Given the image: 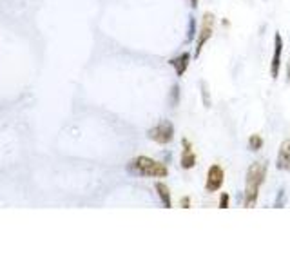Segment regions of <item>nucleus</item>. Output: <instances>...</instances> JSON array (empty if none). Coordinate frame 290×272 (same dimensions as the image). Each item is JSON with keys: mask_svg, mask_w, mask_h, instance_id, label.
<instances>
[{"mask_svg": "<svg viewBox=\"0 0 290 272\" xmlns=\"http://www.w3.org/2000/svg\"><path fill=\"white\" fill-rule=\"evenodd\" d=\"M281 54H283V36L281 33L274 35V53L272 60H270V77H279V67H281Z\"/></svg>", "mask_w": 290, "mask_h": 272, "instance_id": "423d86ee", "label": "nucleus"}, {"mask_svg": "<svg viewBox=\"0 0 290 272\" xmlns=\"http://www.w3.org/2000/svg\"><path fill=\"white\" fill-rule=\"evenodd\" d=\"M169 65L174 69V73H176L178 77H184L190 65V53L185 51V53H180L178 56H172V58L169 60Z\"/></svg>", "mask_w": 290, "mask_h": 272, "instance_id": "0eeeda50", "label": "nucleus"}, {"mask_svg": "<svg viewBox=\"0 0 290 272\" xmlns=\"http://www.w3.org/2000/svg\"><path fill=\"white\" fill-rule=\"evenodd\" d=\"M182 145H184V151H182L180 165H182V169L189 171V169H192V167L196 165V154H194V151H192V145L189 143V140H187V138H184V140H182Z\"/></svg>", "mask_w": 290, "mask_h": 272, "instance_id": "6e6552de", "label": "nucleus"}, {"mask_svg": "<svg viewBox=\"0 0 290 272\" xmlns=\"http://www.w3.org/2000/svg\"><path fill=\"white\" fill-rule=\"evenodd\" d=\"M198 36V22L196 18L190 15L189 20H187V33H185V44H190Z\"/></svg>", "mask_w": 290, "mask_h": 272, "instance_id": "9b49d317", "label": "nucleus"}, {"mask_svg": "<svg viewBox=\"0 0 290 272\" xmlns=\"http://www.w3.org/2000/svg\"><path fill=\"white\" fill-rule=\"evenodd\" d=\"M154 189H156V192H158V198H160V201L163 203V207L172 209V198H171V190H169V187H167L163 182H156V184H154Z\"/></svg>", "mask_w": 290, "mask_h": 272, "instance_id": "9d476101", "label": "nucleus"}, {"mask_svg": "<svg viewBox=\"0 0 290 272\" xmlns=\"http://www.w3.org/2000/svg\"><path fill=\"white\" fill-rule=\"evenodd\" d=\"M190 2V6H192V9H196V7L200 6V4H198V0H189Z\"/></svg>", "mask_w": 290, "mask_h": 272, "instance_id": "a211bd4d", "label": "nucleus"}, {"mask_svg": "<svg viewBox=\"0 0 290 272\" xmlns=\"http://www.w3.org/2000/svg\"><path fill=\"white\" fill-rule=\"evenodd\" d=\"M276 167L279 171H290V138H287L279 147Z\"/></svg>", "mask_w": 290, "mask_h": 272, "instance_id": "1a4fd4ad", "label": "nucleus"}, {"mask_svg": "<svg viewBox=\"0 0 290 272\" xmlns=\"http://www.w3.org/2000/svg\"><path fill=\"white\" fill-rule=\"evenodd\" d=\"M247 182H245V192H243V205L254 207L260 194V187L266 180V162H254L247 169Z\"/></svg>", "mask_w": 290, "mask_h": 272, "instance_id": "f257e3e1", "label": "nucleus"}, {"mask_svg": "<svg viewBox=\"0 0 290 272\" xmlns=\"http://www.w3.org/2000/svg\"><path fill=\"white\" fill-rule=\"evenodd\" d=\"M169 104L171 107H176L180 104V87H178V83H174L171 87V93H169Z\"/></svg>", "mask_w": 290, "mask_h": 272, "instance_id": "f8f14e48", "label": "nucleus"}, {"mask_svg": "<svg viewBox=\"0 0 290 272\" xmlns=\"http://www.w3.org/2000/svg\"><path fill=\"white\" fill-rule=\"evenodd\" d=\"M127 172L143 178H165L169 176V169L165 163L156 162L149 156H136L127 163Z\"/></svg>", "mask_w": 290, "mask_h": 272, "instance_id": "f03ea898", "label": "nucleus"}, {"mask_svg": "<svg viewBox=\"0 0 290 272\" xmlns=\"http://www.w3.org/2000/svg\"><path fill=\"white\" fill-rule=\"evenodd\" d=\"M202 85V96H203V106L205 107H211V100H209V93H207V85H205V82L200 83Z\"/></svg>", "mask_w": 290, "mask_h": 272, "instance_id": "dca6fc26", "label": "nucleus"}, {"mask_svg": "<svg viewBox=\"0 0 290 272\" xmlns=\"http://www.w3.org/2000/svg\"><path fill=\"white\" fill-rule=\"evenodd\" d=\"M249 147H250V151H260L261 147H263V138H261L260 135H252L249 138Z\"/></svg>", "mask_w": 290, "mask_h": 272, "instance_id": "ddd939ff", "label": "nucleus"}, {"mask_svg": "<svg viewBox=\"0 0 290 272\" xmlns=\"http://www.w3.org/2000/svg\"><path fill=\"white\" fill-rule=\"evenodd\" d=\"M147 136L153 142L160 143V145H167V143H171L174 140V124L171 120H161L154 127L149 129Z\"/></svg>", "mask_w": 290, "mask_h": 272, "instance_id": "7ed1b4c3", "label": "nucleus"}, {"mask_svg": "<svg viewBox=\"0 0 290 272\" xmlns=\"http://www.w3.org/2000/svg\"><path fill=\"white\" fill-rule=\"evenodd\" d=\"M214 33V15L212 13H205L202 22V27L198 31V36H196V51H194V58L200 56V53L203 51L205 44H207L211 38H212Z\"/></svg>", "mask_w": 290, "mask_h": 272, "instance_id": "20e7f679", "label": "nucleus"}, {"mask_svg": "<svg viewBox=\"0 0 290 272\" xmlns=\"http://www.w3.org/2000/svg\"><path fill=\"white\" fill-rule=\"evenodd\" d=\"M287 205V190L285 189H279L278 190V196H276V201H274V207L276 209H281Z\"/></svg>", "mask_w": 290, "mask_h": 272, "instance_id": "4468645a", "label": "nucleus"}, {"mask_svg": "<svg viewBox=\"0 0 290 272\" xmlns=\"http://www.w3.org/2000/svg\"><path fill=\"white\" fill-rule=\"evenodd\" d=\"M229 201H231V196L227 194V192H221V198H219V207L229 209L231 207V203H229Z\"/></svg>", "mask_w": 290, "mask_h": 272, "instance_id": "2eb2a0df", "label": "nucleus"}, {"mask_svg": "<svg viewBox=\"0 0 290 272\" xmlns=\"http://www.w3.org/2000/svg\"><path fill=\"white\" fill-rule=\"evenodd\" d=\"M223 180H225V172H223V169H221L218 163H214V165L209 167L207 182H205V189H207V192H216V190L221 189Z\"/></svg>", "mask_w": 290, "mask_h": 272, "instance_id": "39448f33", "label": "nucleus"}, {"mask_svg": "<svg viewBox=\"0 0 290 272\" xmlns=\"http://www.w3.org/2000/svg\"><path fill=\"white\" fill-rule=\"evenodd\" d=\"M182 207H184V209H189L190 207V200L187 198V196H185V198H182Z\"/></svg>", "mask_w": 290, "mask_h": 272, "instance_id": "f3484780", "label": "nucleus"}, {"mask_svg": "<svg viewBox=\"0 0 290 272\" xmlns=\"http://www.w3.org/2000/svg\"><path fill=\"white\" fill-rule=\"evenodd\" d=\"M289 80H290V62H289Z\"/></svg>", "mask_w": 290, "mask_h": 272, "instance_id": "6ab92c4d", "label": "nucleus"}]
</instances>
